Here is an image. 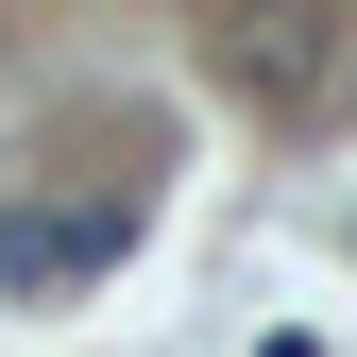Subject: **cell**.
I'll return each instance as SVG.
<instances>
[{"label": "cell", "mask_w": 357, "mask_h": 357, "mask_svg": "<svg viewBox=\"0 0 357 357\" xmlns=\"http://www.w3.org/2000/svg\"><path fill=\"white\" fill-rule=\"evenodd\" d=\"M340 102H357V68H340Z\"/></svg>", "instance_id": "2"}, {"label": "cell", "mask_w": 357, "mask_h": 357, "mask_svg": "<svg viewBox=\"0 0 357 357\" xmlns=\"http://www.w3.org/2000/svg\"><path fill=\"white\" fill-rule=\"evenodd\" d=\"M324 0H221V85L238 102H324Z\"/></svg>", "instance_id": "1"}]
</instances>
